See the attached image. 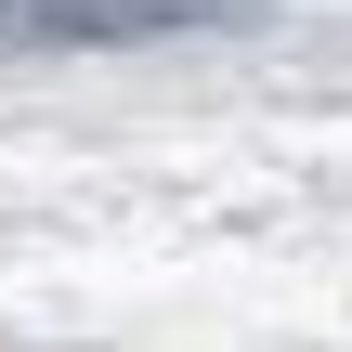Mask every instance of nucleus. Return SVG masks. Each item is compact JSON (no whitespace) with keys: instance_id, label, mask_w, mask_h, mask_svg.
<instances>
[{"instance_id":"f257e3e1","label":"nucleus","mask_w":352,"mask_h":352,"mask_svg":"<svg viewBox=\"0 0 352 352\" xmlns=\"http://www.w3.org/2000/svg\"><path fill=\"white\" fill-rule=\"evenodd\" d=\"M235 0H0V39H157V26H209Z\"/></svg>"}]
</instances>
